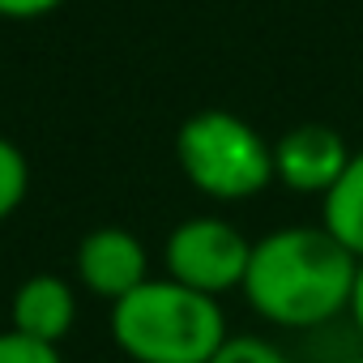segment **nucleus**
<instances>
[{
	"label": "nucleus",
	"instance_id": "obj_3",
	"mask_svg": "<svg viewBox=\"0 0 363 363\" xmlns=\"http://www.w3.org/2000/svg\"><path fill=\"white\" fill-rule=\"evenodd\" d=\"M175 162L210 201H252L274 184V141L227 107L193 111L179 124Z\"/></svg>",
	"mask_w": 363,
	"mask_h": 363
},
{
	"label": "nucleus",
	"instance_id": "obj_11",
	"mask_svg": "<svg viewBox=\"0 0 363 363\" xmlns=\"http://www.w3.org/2000/svg\"><path fill=\"white\" fill-rule=\"evenodd\" d=\"M0 363H65V354H60V346L35 342L18 329H5L0 333Z\"/></svg>",
	"mask_w": 363,
	"mask_h": 363
},
{
	"label": "nucleus",
	"instance_id": "obj_7",
	"mask_svg": "<svg viewBox=\"0 0 363 363\" xmlns=\"http://www.w3.org/2000/svg\"><path fill=\"white\" fill-rule=\"evenodd\" d=\"M77 325V291L69 286V278L60 274H30L9 303V329L60 346L69 337V329Z\"/></svg>",
	"mask_w": 363,
	"mask_h": 363
},
{
	"label": "nucleus",
	"instance_id": "obj_13",
	"mask_svg": "<svg viewBox=\"0 0 363 363\" xmlns=\"http://www.w3.org/2000/svg\"><path fill=\"white\" fill-rule=\"evenodd\" d=\"M350 325H354V333L363 337V261H359V278H354V295H350Z\"/></svg>",
	"mask_w": 363,
	"mask_h": 363
},
{
	"label": "nucleus",
	"instance_id": "obj_12",
	"mask_svg": "<svg viewBox=\"0 0 363 363\" xmlns=\"http://www.w3.org/2000/svg\"><path fill=\"white\" fill-rule=\"evenodd\" d=\"M60 5H65V0H0V18L30 22V18H43V13H52Z\"/></svg>",
	"mask_w": 363,
	"mask_h": 363
},
{
	"label": "nucleus",
	"instance_id": "obj_5",
	"mask_svg": "<svg viewBox=\"0 0 363 363\" xmlns=\"http://www.w3.org/2000/svg\"><path fill=\"white\" fill-rule=\"evenodd\" d=\"M350 145L346 137L325 124V120H303L295 128H286L278 141H274V179L286 189V193H299V197H320L342 179L346 162H350Z\"/></svg>",
	"mask_w": 363,
	"mask_h": 363
},
{
	"label": "nucleus",
	"instance_id": "obj_8",
	"mask_svg": "<svg viewBox=\"0 0 363 363\" xmlns=\"http://www.w3.org/2000/svg\"><path fill=\"white\" fill-rule=\"evenodd\" d=\"M320 227L354 257L363 261V150L350 154L342 179L320 201Z\"/></svg>",
	"mask_w": 363,
	"mask_h": 363
},
{
	"label": "nucleus",
	"instance_id": "obj_1",
	"mask_svg": "<svg viewBox=\"0 0 363 363\" xmlns=\"http://www.w3.org/2000/svg\"><path fill=\"white\" fill-rule=\"evenodd\" d=\"M359 261L316 223L278 227L252 240L244 278L248 308L278 329H320L350 312Z\"/></svg>",
	"mask_w": 363,
	"mask_h": 363
},
{
	"label": "nucleus",
	"instance_id": "obj_14",
	"mask_svg": "<svg viewBox=\"0 0 363 363\" xmlns=\"http://www.w3.org/2000/svg\"><path fill=\"white\" fill-rule=\"evenodd\" d=\"M337 363H363V354H350V359H337Z\"/></svg>",
	"mask_w": 363,
	"mask_h": 363
},
{
	"label": "nucleus",
	"instance_id": "obj_10",
	"mask_svg": "<svg viewBox=\"0 0 363 363\" xmlns=\"http://www.w3.org/2000/svg\"><path fill=\"white\" fill-rule=\"evenodd\" d=\"M210 363H291L282 346H274L261 333H231L227 346L210 359Z\"/></svg>",
	"mask_w": 363,
	"mask_h": 363
},
{
	"label": "nucleus",
	"instance_id": "obj_6",
	"mask_svg": "<svg viewBox=\"0 0 363 363\" xmlns=\"http://www.w3.org/2000/svg\"><path fill=\"white\" fill-rule=\"evenodd\" d=\"M73 269H77V282L90 295H99L107 303H120L124 295H133L137 286L150 282V252L133 231L99 227V231L82 235Z\"/></svg>",
	"mask_w": 363,
	"mask_h": 363
},
{
	"label": "nucleus",
	"instance_id": "obj_2",
	"mask_svg": "<svg viewBox=\"0 0 363 363\" xmlns=\"http://www.w3.org/2000/svg\"><path fill=\"white\" fill-rule=\"evenodd\" d=\"M111 342L128 363H210L231 329L218 299L162 278H150L107 316Z\"/></svg>",
	"mask_w": 363,
	"mask_h": 363
},
{
	"label": "nucleus",
	"instance_id": "obj_4",
	"mask_svg": "<svg viewBox=\"0 0 363 363\" xmlns=\"http://www.w3.org/2000/svg\"><path fill=\"white\" fill-rule=\"evenodd\" d=\"M248 261H252V240L218 214H193L175 223L171 235L162 240V274L210 299L244 291Z\"/></svg>",
	"mask_w": 363,
	"mask_h": 363
},
{
	"label": "nucleus",
	"instance_id": "obj_9",
	"mask_svg": "<svg viewBox=\"0 0 363 363\" xmlns=\"http://www.w3.org/2000/svg\"><path fill=\"white\" fill-rule=\"evenodd\" d=\"M30 193V162L18 141L0 137V223L13 218Z\"/></svg>",
	"mask_w": 363,
	"mask_h": 363
}]
</instances>
